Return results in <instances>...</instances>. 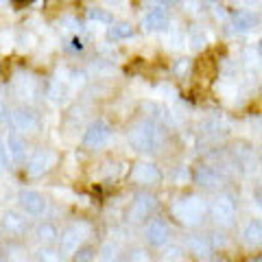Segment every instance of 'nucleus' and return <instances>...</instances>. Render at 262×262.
Returning <instances> with one entry per match:
<instances>
[{"label": "nucleus", "instance_id": "nucleus-1", "mask_svg": "<svg viewBox=\"0 0 262 262\" xmlns=\"http://www.w3.org/2000/svg\"><path fill=\"white\" fill-rule=\"evenodd\" d=\"M129 144L136 151H158L160 146V131L153 120L136 122L129 131Z\"/></svg>", "mask_w": 262, "mask_h": 262}, {"label": "nucleus", "instance_id": "nucleus-2", "mask_svg": "<svg viewBox=\"0 0 262 262\" xmlns=\"http://www.w3.org/2000/svg\"><path fill=\"white\" fill-rule=\"evenodd\" d=\"M206 201L201 196H184L173 206V214L179 219L184 225H196L206 216Z\"/></svg>", "mask_w": 262, "mask_h": 262}, {"label": "nucleus", "instance_id": "nucleus-3", "mask_svg": "<svg viewBox=\"0 0 262 262\" xmlns=\"http://www.w3.org/2000/svg\"><path fill=\"white\" fill-rule=\"evenodd\" d=\"M88 236V225L85 223H72L70 227H66L59 236V253L61 256H70L81 249V243Z\"/></svg>", "mask_w": 262, "mask_h": 262}, {"label": "nucleus", "instance_id": "nucleus-4", "mask_svg": "<svg viewBox=\"0 0 262 262\" xmlns=\"http://www.w3.org/2000/svg\"><path fill=\"white\" fill-rule=\"evenodd\" d=\"M158 210V199L149 192H138L131 201V208H129V219L134 223H142L149 216H153V212Z\"/></svg>", "mask_w": 262, "mask_h": 262}, {"label": "nucleus", "instance_id": "nucleus-5", "mask_svg": "<svg viewBox=\"0 0 262 262\" xmlns=\"http://www.w3.org/2000/svg\"><path fill=\"white\" fill-rule=\"evenodd\" d=\"M110 136H112V127L107 122L94 120L83 134V146L85 149H101V146L110 140Z\"/></svg>", "mask_w": 262, "mask_h": 262}, {"label": "nucleus", "instance_id": "nucleus-6", "mask_svg": "<svg viewBox=\"0 0 262 262\" xmlns=\"http://www.w3.org/2000/svg\"><path fill=\"white\" fill-rule=\"evenodd\" d=\"M210 212H212V219H214L219 225H229L236 216V201L227 194H221L212 201Z\"/></svg>", "mask_w": 262, "mask_h": 262}, {"label": "nucleus", "instance_id": "nucleus-7", "mask_svg": "<svg viewBox=\"0 0 262 262\" xmlns=\"http://www.w3.org/2000/svg\"><path fill=\"white\" fill-rule=\"evenodd\" d=\"M131 179L142 186H155L162 182V170L151 162H138L131 170Z\"/></svg>", "mask_w": 262, "mask_h": 262}, {"label": "nucleus", "instance_id": "nucleus-8", "mask_svg": "<svg viewBox=\"0 0 262 262\" xmlns=\"http://www.w3.org/2000/svg\"><path fill=\"white\" fill-rule=\"evenodd\" d=\"M18 203L24 214H29V216H39L46 210V199L35 190H22L18 196Z\"/></svg>", "mask_w": 262, "mask_h": 262}, {"label": "nucleus", "instance_id": "nucleus-9", "mask_svg": "<svg viewBox=\"0 0 262 262\" xmlns=\"http://www.w3.org/2000/svg\"><path fill=\"white\" fill-rule=\"evenodd\" d=\"M170 225L164 219H153L149 225H146V241L153 247H164L170 241Z\"/></svg>", "mask_w": 262, "mask_h": 262}, {"label": "nucleus", "instance_id": "nucleus-10", "mask_svg": "<svg viewBox=\"0 0 262 262\" xmlns=\"http://www.w3.org/2000/svg\"><path fill=\"white\" fill-rule=\"evenodd\" d=\"M53 164H55V153L42 149V151H37V153L29 160V164H27V173H29L31 177H39V175L48 173Z\"/></svg>", "mask_w": 262, "mask_h": 262}, {"label": "nucleus", "instance_id": "nucleus-11", "mask_svg": "<svg viewBox=\"0 0 262 262\" xmlns=\"http://www.w3.org/2000/svg\"><path fill=\"white\" fill-rule=\"evenodd\" d=\"M168 27V15L162 7H155L149 13L142 18V29L149 31V33H158V31H164Z\"/></svg>", "mask_w": 262, "mask_h": 262}, {"label": "nucleus", "instance_id": "nucleus-12", "mask_svg": "<svg viewBox=\"0 0 262 262\" xmlns=\"http://www.w3.org/2000/svg\"><path fill=\"white\" fill-rule=\"evenodd\" d=\"M11 120H13V127L18 131H33L37 129V114L33 110L27 107H20L11 114Z\"/></svg>", "mask_w": 262, "mask_h": 262}, {"label": "nucleus", "instance_id": "nucleus-13", "mask_svg": "<svg viewBox=\"0 0 262 262\" xmlns=\"http://www.w3.org/2000/svg\"><path fill=\"white\" fill-rule=\"evenodd\" d=\"M192 179H194V184L201 188H216L221 184V177L212 166H196L192 173Z\"/></svg>", "mask_w": 262, "mask_h": 262}, {"label": "nucleus", "instance_id": "nucleus-14", "mask_svg": "<svg viewBox=\"0 0 262 262\" xmlns=\"http://www.w3.org/2000/svg\"><path fill=\"white\" fill-rule=\"evenodd\" d=\"M243 241L247 247H262V221L260 219H251L243 227Z\"/></svg>", "mask_w": 262, "mask_h": 262}, {"label": "nucleus", "instance_id": "nucleus-15", "mask_svg": "<svg viewBox=\"0 0 262 262\" xmlns=\"http://www.w3.org/2000/svg\"><path fill=\"white\" fill-rule=\"evenodd\" d=\"M258 22H260V18L256 13H251V11H234L232 13V27H234V31H238V33L251 31Z\"/></svg>", "mask_w": 262, "mask_h": 262}, {"label": "nucleus", "instance_id": "nucleus-16", "mask_svg": "<svg viewBox=\"0 0 262 262\" xmlns=\"http://www.w3.org/2000/svg\"><path fill=\"white\" fill-rule=\"evenodd\" d=\"M188 249H190V253L196 258H208L212 249H214V245H212L208 236H190V238H188Z\"/></svg>", "mask_w": 262, "mask_h": 262}, {"label": "nucleus", "instance_id": "nucleus-17", "mask_svg": "<svg viewBox=\"0 0 262 262\" xmlns=\"http://www.w3.org/2000/svg\"><path fill=\"white\" fill-rule=\"evenodd\" d=\"M7 151H9V158L13 162L27 160V142L18 134H9V138H7Z\"/></svg>", "mask_w": 262, "mask_h": 262}, {"label": "nucleus", "instance_id": "nucleus-18", "mask_svg": "<svg viewBox=\"0 0 262 262\" xmlns=\"http://www.w3.org/2000/svg\"><path fill=\"white\" fill-rule=\"evenodd\" d=\"M5 229L9 236H22L27 232V219L20 216L18 212H7L5 214Z\"/></svg>", "mask_w": 262, "mask_h": 262}, {"label": "nucleus", "instance_id": "nucleus-19", "mask_svg": "<svg viewBox=\"0 0 262 262\" xmlns=\"http://www.w3.org/2000/svg\"><path fill=\"white\" fill-rule=\"evenodd\" d=\"M107 37L114 39V42H120V39H129L134 37V27L129 22H114L110 31H107Z\"/></svg>", "mask_w": 262, "mask_h": 262}, {"label": "nucleus", "instance_id": "nucleus-20", "mask_svg": "<svg viewBox=\"0 0 262 262\" xmlns=\"http://www.w3.org/2000/svg\"><path fill=\"white\" fill-rule=\"evenodd\" d=\"M35 234H37V241H39V243H44V245L55 243V241H57V236H59L53 223H42V225L37 227V232H35Z\"/></svg>", "mask_w": 262, "mask_h": 262}, {"label": "nucleus", "instance_id": "nucleus-21", "mask_svg": "<svg viewBox=\"0 0 262 262\" xmlns=\"http://www.w3.org/2000/svg\"><path fill=\"white\" fill-rule=\"evenodd\" d=\"M196 70H199V75L203 77V81L206 83H210L212 79H214V75H216V63L210 59V57H203V59L196 63Z\"/></svg>", "mask_w": 262, "mask_h": 262}, {"label": "nucleus", "instance_id": "nucleus-22", "mask_svg": "<svg viewBox=\"0 0 262 262\" xmlns=\"http://www.w3.org/2000/svg\"><path fill=\"white\" fill-rule=\"evenodd\" d=\"M88 20L92 22H101V24H114L112 22V15L105 11V9H96V7H92V9H88Z\"/></svg>", "mask_w": 262, "mask_h": 262}, {"label": "nucleus", "instance_id": "nucleus-23", "mask_svg": "<svg viewBox=\"0 0 262 262\" xmlns=\"http://www.w3.org/2000/svg\"><path fill=\"white\" fill-rule=\"evenodd\" d=\"M164 260L166 262H179L182 260V247H177V245H168V247L164 249Z\"/></svg>", "mask_w": 262, "mask_h": 262}, {"label": "nucleus", "instance_id": "nucleus-24", "mask_svg": "<svg viewBox=\"0 0 262 262\" xmlns=\"http://www.w3.org/2000/svg\"><path fill=\"white\" fill-rule=\"evenodd\" d=\"M190 44H192V48H196V51H201V48L206 46V35H203V31H199V29L190 31Z\"/></svg>", "mask_w": 262, "mask_h": 262}, {"label": "nucleus", "instance_id": "nucleus-25", "mask_svg": "<svg viewBox=\"0 0 262 262\" xmlns=\"http://www.w3.org/2000/svg\"><path fill=\"white\" fill-rule=\"evenodd\" d=\"M75 258H77V262H92L96 258V249L94 247H81Z\"/></svg>", "mask_w": 262, "mask_h": 262}, {"label": "nucleus", "instance_id": "nucleus-26", "mask_svg": "<svg viewBox=\"0 0 262 262\" xmlns=\"http://www.w3.org/2000/svg\"><path fill=\"white\" fill-rule=\"evenodd\" d=\"M175 72L179 77L182 75H188V72H190V61L188 59H177V63H175Z\"/></svg>", "mask_w": 262, "mask_h": 262}, {"label": "nucleus", "instance_id": "nucleus-27", "mask_svg": "<svg viewBox=\"0 0 262 262\" xmlns=\"http://www.w3.org/2000/svg\"><path fill=\"white\" fill-rule=\"evenodd\" d=\"M39 262H59V253L44 249L42 253H39Z\"/></svg>", "mask_w": 262, "mask_h": 262}, {"label": "nucleus", "instance_id": "nucleus-28", "mask_svg": "<svg viewBox=\"0 0 262 262\" xmlns=\"http://www.w3.org/2000/svg\"><path fill=\"white\" fill-rule=\"evenodd\" d=\"M81 48H83V44H81V39H79V37H75V39L70 42L68 51H81Z\"/></svg>", "mask_w": 262, "mask_h": 262}, {"label": "nucleus", "instance_id": "nucleus-29", "mask_svg": "<svg viewBox=\"0 0 262 262\" xmlns=\"http://www.w3.org/2000/svg\"><path fill=\"white\" fill-rule=\"evenodd\" d=\"M7 166V151H5V146L0 144V168H5Z\"/></svg>", "mask_w": 262, "mask_h": 262}, {"label": "nucleus", "instance_id": "nucleus-30", "mask_svg": "<svg viewBox=\"0 0 262 262\" xmlns=\"http://www.w3.org/2000/svg\"><path fill=\"white\" fill-rule=\"evenodd\" d=\"M153 3H158L160 7H168V5H173L175 0H153Z\"/></svg>", "mask_w": 262, "mask_h": 262}, {"label": "nucleus", "instance_id": "nucleus-31", "mask_svg": "<svg viewBox=\"0 0 262 262\" xmlns=\"http://www.w3.org/2000/svg\"><path fill=\"white\" fill-rule=\"evenodd\" d=\"M247 262H262V256H253V258H249Z\"/></svg>", "mask_w": 262, "mask_h": 262}, {"label": "nucleus", "instance_id": "nucleus-32", "mask_svg": "<svg viewBox=\"0 0 262 262\" xmlns=\"http://www.w3.org/2000/svg\"><path fill=\"white\" fill-rule=\"evenodd\" d=\"M18 5H27V3H33V0H15Z\"/></svg>", "mask_w": 262, "mask_h": 262}, {"label": "nucleus", "instance_id": "nucleus-33", "mask_svg": "<svg viewBox=\"0 0 262 262\" xmlns=\"http://www.w3.org/2000/svg\"><path fill=\"white\" fill-rule=\"evenodd\" d=\"M258 55H260V61H262V42L258 44Z\"/></svg>", "mask_w": 262, "mask_h": 262}, {"label": "nucleus", "instance_id": "nucleus-34", "mask_svg": "<svg viewBox=\"0 0 262 262\" xmlns=\"http://www.w3.org/2000/svg\"><path fill=\"white\" fill-rule=\"evenodd\" d=\"M0 262H3V260H0Z\"/></svg>", "mask_w": 262, "mask_h": 262}]
</instances>
